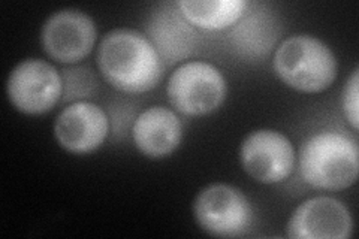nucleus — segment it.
I'll return each instance as SVG.
<instances>
[{
  "label": "nucleus",
  "mask_w": 359,
  "mask_h": 239,
  "mask_svg": "<svg viewBox=\"0 0 359 239\" xmlns=\"http://www.w3.org/2000/svg\"><path fill=\"white\" fill-rule=\"evenodd\" d=\"M109 121L105 111L80 100L63 108L54 123V136L57 144L72 154H88L96 151L107 139Z\"/></svg>",
  "instance_id": "obj_10"
},
{
  "label": "nucleus",
  "mask_w": 359,
  "mask_h": 239,
  "mask_svg": "<svg viewBox=\"0 0 359 239\" xmlns=\"http://www.w3.org/2000/svg\"><path fill=\"white\" fill-rule=\"evenodd\" d=\"M97 38L95 21L80 9H60L41 30L43 51L59 63H76L92 53Z\"/></svg>",
  "instance_id": "obj_8"
},
{
  "label": "nucleus",
  "mask_w": 359,
  "mask_h": 239,
  "mask_svg": "<svg viewBox=\"0 0 359 239\" xmlns=\"http://www.w3.org/2000/svg\"><path fill=\"white\" fill-rule=\"evenodd\" d=\"M63 81V102H80L87 97H92L97 87V79L95 74L84 66L71 67L62 72Z\"/></svg>",
  "instance_id": "obj_14"
},
{
  "label": "nucleus",
  "mask_w": 359,
  "mask_h": 239,
  "mask_svg": "<svg viewBox=\"0 0 359 239\" xmlns=\"http://www.w3.org/2000/svg\"><path fill=\"white\" fill-rule=\"evenodd\" d=\"M194 215L201 229L208 235L235 238L249 229L253 211L241 190L217 183L199 191L194 202Z\"/></svg>",
  "instance_id": "obj_5"
},
{
  "label": "nucleus",
  "mask_w": 359,
  "mask_h": 239,
  "mask_svg": "<svg viewBox=\"0 0 359 239\" xmlns=\"http://www.w3.org/2000/svg\"><path fill=\"white\" fill-rule=\"evenodd\" d=\"M180 13L192 25L204 30L232 27L245 14V0H178Z\"/></svg>",
  "instance_id": "obj_13"
},
{
  "label": "nucleus",
  "mask_w": 359,
  "mask_h": 239,
  "mask_svg": "<svg viewBox=\"0 0 359 239\" xmlns=\"http://www.w3.org/2000/svg\"><path fill=\"white\" fill-rule=\"evenodd\" d=\"M341 107L344 117L349 121L353 130H358L359 128V71L358 67L353 69L351 76L347 78V81L343 88L341 95Z\"/></svg>",
  "instance_id": "obj_15"
},
{
  "label": "nucleus",
  "mask_w": 359,
  "mask_h": 239,
  "mask_svg": "<svg viewBox=\"0 0 359 239\" xmlns=\"http://www.w3.org/2000/svg\"><path fill=\"white\" fill-rule=\"evenodd\" d=\"M132 138L145 157L163 158L182 144L183 123L170 108L150 107L133 120Z\"/></svg>",
  "instance_id": "obj_11"
},
{
  "label": "nucleus",
  "mask_w": 359,
  "mask_h": 239,
  "mask_svg": "<svg viewBox=\"0 0 359 239\" xmlns=\"http://www.w3.org/2000/svg\"><path fill=\"white\" fill-rule=\"evenodd\" d=\"M352 233L351 211L343 202L330 196L302 202L286 226V235L294 239H349Z\"/></svg>",
  "instance_id": "obj_9"
},
{
  "label": "nucleus",
  "mask_w": 359,
  "mask_h": 239,
  "mask_svg": "<svg viewBox=\"0 0 359 239\" xmlns=\"http://www.w3.org/2000/svg\"><path fill=\"white\" fill-rule=\"evenodd\" d=\"M6 95L17 111L27 116H41L51 111L62 99V74L42 59H26L11 71Z\"/></svg>",
  "instance_id": "obj_6"
},
{
  "label": "nucleus",
  "mask_w": 359,
  "mask_h": 239,
  "mask_svg": "<svg viewBox=\"0 0 359 239\" xmlns=\"http://www.w3.org/2000/svg\"><path fill=\"white\" fill-rule=\"evenodd\" d=\"M274 71L282 81L302 93H320L335 81L339 63L327 43L316 36L294 35L278 45Z\"/></svg>",
  "instance_id": "obj_3"
},
{
  "label": "nucleus",
  "mask_w": 359,
  "mask_h": 239,
  "mask_svg": "<svg viewBox=\"0 0 359 239\" xmlns=\"http://www.w3.org/2000/svg\"><path fill=\"white\" fill-rule=\"evenodd\" d=\"M244 172L262 184H277L294 170L295 150L282 132L261 129L252 132L240 148Z\"/></svg>",
  "instance_id": "obj_7"
},
{
  "label": "nucleus",
  "mask_w": 359,
  "mask_h": 239,
  "mask_svg": "<svg viewBox=\"0 0 359 239\" xmlns=\"http://www.w3.org/2000/svg\"><path fill=\"white\" fill-rule=\"evenodd\" d=\"M226 79L215 64L192 60L180 64L171 74L166 93L171 105L189 117L215 112L226 97Z\"/></svg>",
  "instance_id": "obj_4"
},
{
  "label": "nucleus",
  "mask_w": 359,
  "mask_h": 239,
  "mask_svg": "<svg viewBox=\"0 0 359 239\" xmlns=\"http://www.w3.org/2000/svg\"><path fill=\"white\" fill-rule=\"evenodd\" d=\"M299 172L304 183L318 190H343L356 183L358 144L337 130H322L302 142Z\"/></svg>",
  "instance_id": "obj_2"
},
{
  "label": "nucleus",
  "mask_w": 359,
  "mask_h": 239,
  "mask_svg": "<svg viewBox=\"0 0 359 239\" xmlns=\"http://www.w3.org/2000/svg\"><path fill=\"white\" fill-rule=\"evenodd\" d=\"M96 62L105 81L123 93H147L161 83L163 62L144 33L120 27L100 41Z\"/></svg>",
  "instance_id": "obj_1"
},
{
  "label": "nucleus",
  "mask_w": 359,
  "mask_h": 239,
  "mask_svg": "<svg viewBox=\"0 0 359 239\" xmlns=\"http://www.w3.org/2000/svg\"><path fill=\"white\" fill-rule=\"evenodd\" d=\"M147 38L159 53L162 62L168 64L183 60L195 48L194 26L180 13L175 2L170 6L165 5L153 14Z\"/></svg>",
  "instance_id": "obj_12"
}]
</instances>
